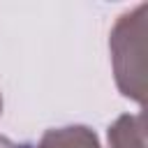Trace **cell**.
<instances>
[{
	"instance_id": "1",
	"label": "cell",
	"mask_w": 148,
	"mask_h": 148,
	"mask_svg": "<svg viewBox=\"0 0 148 148\" xmlns=\"http://www.w3.org/2000/svg\"><path fill=\"white\" fill-rule=\"evenodd\" d=\"M146 32H148V2L118 16L111 35L109 51L118 90L143 104L146 102Z\"/></svg>"
},
{
	"instance_id": "4",
	"label": "cell",
	"mask_w": 148,
	"mask_h": 148,
	"mask_svg": "<svg viewBox=\"0 0 148 148\" xmlns=\"http://www.w3.org/2000/svg\"><path fill=\"white\" fill-rule=\"evenodd\" d=\"M0 113H2V97H0Z\"/></svg>"
},
{
	"instance_id": "2",
	"label": "cell",
	"mask_w": 148,
	"mask_h": 148,
	"mask_svg": "<svg viewBox=\"0 0 148 148\" xmlns=\"http://www.w3.org/2000/svg\"><path fill=\"white\" fill-rule=\"evenodd\" d=\"M32 148H102L97 134L86 125H65L44 132L37 146Z\"/></svg>"
},
{
	"instance_id": "3",
	"label": "cell",
	"mask_w": 148,
	"mask_h": 148,
	"mask_svg": "<svg viewBox=\"0 0 148 148\" xmlns=\"http://www.w3.org/2000/svg\"><path fill=\"white\" fill-rule=\"evenodd\" d=\"M109 148H146V118L143 113H125L106 132Z\"/></svg>"
}]
</instances>
